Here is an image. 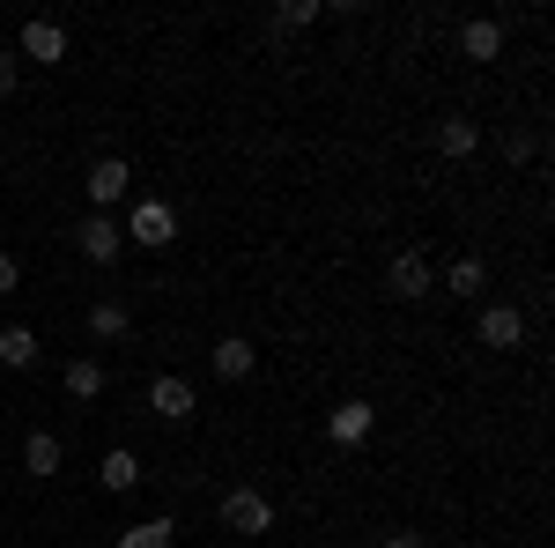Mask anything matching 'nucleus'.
Segmentation results:
<instances>
[{
	"mask_svg": "<svg viewBox=\"0 0 555 548\" xmlns=\"http://www.w3.org/2000/svg\"><path fill=\"white\" fill-rule=\"evenodd\" d=\"M119 230H127V245H149V253H164V245H178V208L149 193V201H133V208H127V222H119Z\"/></svg>",
	"mask_w": 555,
	"mask_h": 548,
	"instance_id": "obj_1",
	"label": "nucleus"
},
{
	"mask_svg": "<svg viewBox=\"0 0 555 548\" xmlns=\"http://www.w3.org/2000/svg\"><path fill=\"white\" fill-rule=\"evenodd\" d=\"M222 526H230L237 541L274 534V497H259V489H230V497H222Z\"/></svg>",
	"mask_w": 555,
	"mask_h": 548,
	"instance_id": "obj_2",
	"label": "nucleus"
},
{
	"mask_svg": "<svg viewBox=\"0 0 555 548\" xmlns=\"http://www.w3.org/2000/svg\"><path fill=\"white\" fill-rule=\"evenodd\" d=\"M385 290H392V304H423L429 290H437V275H429V253H392L385 259Z\"/></svg>",
	"mask_w": 555,
	"mask_h": 548,
	"instance_id": "obj_3",
	"label": "nucleus"
},
{
	"mask_svg": "<svg viewBox=\"0 0 555 548\" xmlns=\"http://www.w3.org/2000/svg\"><path fill=\"white\" fill-rule=\"evenodd\" d=\"M82 186H89V215H104V208H119V201L133 193V164L127 156H96Z\"/></svg>",
	"mask_w": 555,
	"mask_h": 548,
	"instance_id": "obj_4",
	"label": "nucleus"
},
{
	"mask_svg": "<svg viewBox=\"0 0 555 548\" xmlns=\"http://www.w3.org/2000/svg\"><path fill=\"white\" fill-rule=\"evenodd\" d=\"M149 416H156V422H193V416H201V393H193V379H178V371L149 379Z\"/></svg>",
	"mask_w": 555,
	"mask_h": 548,
	"instance_id": "obj_5",
	"label": "nucleus"
},
{
	"mask_svg": "<svg viewBox=\"0 0 555 548\" xmlns=\"http://www.w3.org/2000/svg\"><path fill=\"white\" fill-rule=\"evenodd\" d=\"M75 253H82L89 267H112V259L127 253V230H119L112 215H82V222H75Z\"/></svg>",
	"mask_w": 555,
	"mask_h": 548,
	"instance_id": "obj_6",
	"label": "nucleus"
},
{
	"mask_svg": "<svg viewBox=\"0 0 555 548\" xmlns=\"http://www.w3.org/2000/svg\"><path fill=\"white\" fill-rule=\"evenodd\" d=\"M15 60H38V67H60V60H67V30H60L52 15H30V23H23V38H15Z\"/></svg>",
	"mask_w": 555,
	"mask_h": 548,
	"instance_id": "obj_7",
	"label": "nucleus"
},
{
	"mask_svg": "<svg viewBox=\"0 0 555 548\" xmlns=\"http://www.w3.org/2000/svg\"><path fill=\"white\" fill-rule=\"evenodd\" d=\"M371 430H378V408H371V400H341V408L326 416V437H334L341 453H356V445H371Z\"/></svg>",
	"mask_w": 555,
	"mask_h": 548,
	"instance_id": "obj_8",
	"label": "nucleus"
},
{
	"mask_svg": "<svg viewBox=\"0 0 555 548\" xmlns=\"http://www.w3.org/2000/svg\"><path fill=\"white\" fill-rule=\"evenodd\" d=\"M460 60H474V67L504 60V23H496V15H474V23H460Z\"/></svg>",
	"mask_w": 555,
	"mask_h": 548,
	"instance_id": "obj_9",
	"label": "nucleus"
},
{
	"mask_svg": "<svg viewBox=\"0 0 555 548\" xmlns=\"http://www.w3.org/2000/svg\"><path fill=\"white\" fill-rule=\"evenodd\" d=\"M474 334H481V348H518L526 341V311L518 304H481V327Z\"/></svg>",
	"mask_w": 555,
	"mask_h": 548,
	"instance_id": "obj_10",
	"label": "nucleus"
},
{
	"mask_svg": "<svg viewBox=\"0 0 555 548\" xmlns=\"http://www.w3.org/2000/svg\"><path fill=\"white\" fill-rule=\"evenodd\" d=\"M208 364H215V379H230V385H237V379H253V371H259V348H253L245 334H222Z\"/></svg>",
	"mask_w": 555,
	"mask_h": 548,
	"instance_id": "obj_11",
	"label": "nucleus"
},
{
	"mask_svg": "<svg viewBox=\"0 0 555 548\" xmlns=\"http://www.w3.org/2000/svg\"><path fill=\"white\" fill-rule=\"evenodd\" d=\"M89 334L104 341V348H112V341H127L133 334V311L119 304V296H96V304H89Z\"/></svg>",
	"mask_w": 555,
	"mask_h": 548,
	"instance_id": "obj_12",
	"label": "nucleus"
},
{
	"mask_svg": "<svg viewBox=\"0 0 555 548\" xmlns=\"http://www.w3.org/2000/svg\"><path fill=\"white\" fill-rule=\"evenodd\" d=\"M96 482H104L112 497H127V489H141V460H133L127 445H112V453L96 460Z\"/></svg>",
	"mask_w": 555,
	"mask_h": 548,
	"instance_id": "obj_13",
	"label": "nucleus"
},
{
	"mask_svg": "<svg viewBox=\"0 0 555 548\" xmlns=\"http://www.w3.org/2000/svg\"><path fill=\"white\" fill-rule=\"evenodd\" d=\"M104 379H112V371H104V356H75V364H67V400H96V393H104Z\"/></svg>",
	"mask_w": 555,
	"mask_h": 548,
	"instance_id": "obj_14",
	"label": "nucleus"
},
{
	"mask_svg": "<svg viewBox=\"0 0 555 548\" xmlns=\"http://www.w3.org/2000/svg\"><path fill=\"white\" fill-rule=\"evenodd\" d=\"M60 460H67V445H60V437H52V430H30V437H23V467H30V474H60Z\"/></svg>",
	"mask_w": 555,
	"mask_h": 548,
	"instance_id": "obj_15",
	"label": "nucleus"
},
{
	"mask_svg": "<svg viewBox=\"0 0 555 548\" xmlns=\"http://www.w3.org/2000/svg\"><path fill=\"white\" fill-rule=\"evenodd\" d=\"M437 149H444V156H452V164H467L474 149H481V127H474V119H460V112H452V119H444V127H437Z\"/></svg>",
	"mask_w": 555,
	"mask_h": 548,
	"instance_id": "obj_16",
	"label": "nucleus"
},
{
	"mask_svg": "<svg viewBox=\"0 0 555 548\" xmlns=\"http://www.w3.org/2000/svg\"><path fill=\"white\" fill-rule=\"evenodd\" d=\"M0 364H8V371H30V364H38V334H30V327H0Z\"/></svg>",
	"mask_w": 555,
	"mask_h": 548,
	"instance_id": "obj_17",
	"label": "nucleus"
},
{
	"mask_svg": "<svg viewBox=\"0 0 555 548\" xmlns=\"http://www.w3.org/2000/svg\"><path fill=\"white\" fill-rule=\"evenodd\" d=\"M171 541H178L171 519H133L127 534H119V548H171Z\"/></svg>",
	"mask_w": 555,
	"mask_h": 548,
	"instance_id": "obj_18",
	"label": "nucleus"
},
{
	"mask_svg": "<svg viewBox=\"0 0 555 548\" xmlns=\"http://www.w3.org/2000/svg\"><path fill=\"white\" fill-rule=\"evenodd\" d=\"M444 282H452V296H481L489 267H481V259H452V267H444Z\"/></svg>",
	"mask_w": 555,
	"mask_h": 548,
	"instance_id": "obj_19",
	"label": "nucleus"
},
{
	"mask_svg": "<svg viewBox=\"0 0 555 548\" xmlns=\"http://www.w3.org/2000/svg\"><path fill=\"white\" fill-rule=\"evenodd\" d=\"M319 15H326L319 0H289V8H274V30H311Z\"/></svg>",
	"mask_w": 555,
	"mask_h": 548,
	"instance_id": "obj_20",
	"label": "nucleus"
},
{
	"mask_svg": "<svg viewBox=\"0 0 555 548\" xmlns=\"http://www.w3.org/2000/svg\"><path fill=\"white\" fill-rule=\"evenodd\" d=\"M15 82H23V60H15V52H0V97H15Z\"/></svg>",
	"mask_w": 555,
	"mask_h": 548,
	"instance_id": "obj_21",
	"label": "nucleus"
},
{
	"mask_svg": "<svg viewBox=\"0 0 555 548\" xmlns=\"http://www.w3.org/2000/svg\"><path fill=\"white\" fill-rule=\"evenodd\" d=\"M504 156H512V164H526V156H533V133H512V127H504Z\"/></svg>",
	"mask_w": 555,
	"mask_h": 548,
	"instance_id": "obj_22",
	"label": "nucleus"
},
{
	"mask_svg": "<svg viewBox=\"0 0 555 548\" xmlns=\"http://www.w3.org/2000/svg\"><path fill=\"white\" fill-rule=\"evenodd\" d=\"M15 282H23V267H15V253H0V296L15 290Z\"/></svg>",
	"mask_w": 555,
	"mask_h": 548,
	"instance_id": "obj_23",
	"label": "nucleus"
},
{
	"mask_svg": "<svg viewBox=\"0 0 555 548\" xmlns=\"http://www.w3.org/2000/svg\"><path fill=\"white\" fill-rule=\"evenodd\" d=\"M385 548H429L423 534H385Z\"/></svg>",
	"mask_w": 555,
	"mask_h": 548,
	"instance_id": "obj_24",
	"label": "nucleus"
}]
</instances>
